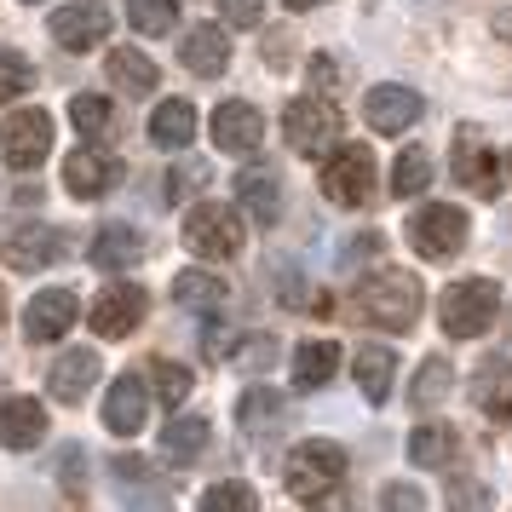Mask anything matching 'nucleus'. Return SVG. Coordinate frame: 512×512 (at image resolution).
Wrapping results in <instances>:
<instances>
[{
    "label": "nucleus",
    "instance_id": "6e6552de",
    "mask_svg": "<svg viewBox=\"0 0 512 512\" xmlns=\"http://www.w3.org/2000/svg\"><path fill=\"white\" fill-rule=\"evenodd\" d=\"M466 236H472V225H466V213L449 208V202H432V208H420L415 219H409V242H415L420 259H455L466 248Z\"/></svg>",
    "mask_w": 512,
    "mask_h": 512
},
{
    "label": "nucleus",
    "instance_id": "39448f33",
    "mask_svg": "<svg viewBox=\"0 0 512 512\" xmlns=\"http://www.w3.org/2000/svg\"><path fill=\"white\" fill-rule=\"evenodd\" d=\"M185 248L196 259H236L242 254V219L225 202H196L185 213Z\"/></svg>",
    "mask_w": 512,
    "mask_h": 512
},
{
    "label": "nucleus",
    "instance_id": "6ab92c4d",
    "mask_svg": "<svg viewBox=\"0 0 512 512\" xmlns=\"http://www.w3.org/2000/svg\"><path fill=\"white\" fill-rule=\"evenodd\" d=\"M472 403L489 420H512V357H484L472 374Z\"/></svg>",
    "mask_w": 512,
    "mask_h": 512
},
{
    "label": "nucleus",
    "instance_id": "f8f14e48",
    "mask_svg": "<svg viewBox=\"0 0 512 512\" xmlns=\"http://www.w3.org/2000/svg\"><path fill=\"white\" fill-rule=\"evenodd\" d=\"M110 6H98V0H70V6H58L52 12V41L70 52H87V47H104L110 41Z\"/></svg>",
    "mask_w": 512,
    "mask_h": 512
},
{
    "label": "nucleus",
    "instance_id": "f03ea898",
    "mask_svg": "<svg viewBox=\"0 0 512 512\" xmlns=\"http://www.w3.org/2000/svg\"><path fill=\"white\" fill-rule=\"evenodd\" d=\"M340 478H346V449L328 438H305L294 443V455H288V466H282V484H288V495L294 501H340L334 489H340Z\"/></svg>",
    "mask_w": 512,
    "mask_h": 512
},
{
    "label": "nucleus",
    "instance_id": "e433bc0d",
    "mask_svg": "<svg viewBox=\"0 0 512 512\" xmlns=\"http://www.w3.org/2000/svg\"><path fill=\"white\" fill-rule=\"evenodd\" d=\"M449 380H455V374H449V363H443V357H426V363H420V374H415V386H409V397H415L420 409H432V403H443V397H449Z\"/></svg>",
    "mask_w": 512,
    "mask_h": 512
},
{
    "label": "nucleus",
    "instance_id": "9b49d317",
    "mask_svg": "<svg viewBox=\"0 0 512 512\" xmlns=\"http://www.w3.org/2000/svg\"><path fill=\"white\" fill-rule=\"evenodd\" d=\"M0 259L12 271H47L58 259H70V231H58V225H24V231H12L0 242Z\"/></svg>",
    "mask_w": 512,
    "mask_h": 512
},
{
    "label": "nucleus",
    "instance_id": "49530a36",
    "mask_svg": "<svg viewBox=\"0 0 512 512\" xmlns=\"http://www.w3.org/2000/svg\"><path fill=\"white\" fill-rule=\"evenodd\" d=\"M484 501H489V495H484V489H472V484L449 489V507H484Z\"/></svg>",
    "mask_w": 512,
    "mask_h": 512
},
{
    "label": "nucleus",
    "instance_id": "9d476101",
    "mask_svg": "<svg viewBox=\"0 0 512 512\" xmlns=\"http://www.w3.org/2000/svg\"><path fill=\"white\" fill-rule=\"evenodd\" d=\"M455 185L472 196H501V156L484 144L478 127H455Z\"/></svg>",
    "mask_w": 512,
    "mask_h": 512
},
{
    "label": "nucleus",
    "instance_id": "aec40b11",
    "mask_svg": "<svg viewBox=\"0 0 512 512\" xmlns=\"http://www.w3.org/2000/svg\"><path fill=\"white\" fill-rule=\"evenodd\" d=\"M98 369H104V363H98V351H64V357H58V363H52V397H58V403H81V397L93 392V380H98Z\"/></svg>",
    "mask_w": 512,
    "mask_h": 512
},
{
    "label": "nucleus",
    "instance_id": "dca6fc26",
    "mask_svg": "<svg viewBox=\"0 0 512 512\" xmlns=\"http://www.w3.org/2000/svg\"><path fill=\"white\" fill-rule=\"evenodd\" d=\"M420 93H409V87H374L369 98H363V116H369L374 133H386V139H397V133H409L420 121Z\"/></svg>",
    "mask_w": 512,
    "mask_h": 512
},
{
    "label": "nucleus",
    "instance_id": "cd10ccee",
    "mask_svg": "<svg viewBox=\"0 0 512 512\" xmlns=\"http://www.w3.org/2000/svg\"><path fill=\"white\" fill-rule=\"evenodd\" d=\"M208 438H213V426L202 415H179V409H173V420L162 426V455L167 461H196V455L208 449Z\"/></svg>",
    "mask_w": 512,
    "mask_h": 512
},
{
    "label": "nucleus",
    "instance_id": "a19ab883",
    "mask_svg": "<svg viewBox=\"0 0 512 512\" xmlns=\"http://www.w3.org/2000/svg\"><path fill=\"white\" fill-rule=\"evenodd\" d=\"M219 12H225V24H231V29H259L265 0H219Z\"/></svg>",
    "mask_w": 512,
    "mask_h": 512
},
{
    "label": "nucleus",
    "instance_id": "603ef678",
    "mask_svg": "<svg viewBox=\"0 0 512 512\" xmlns=\"http://www.w3.org/2000/svg\"><path fill=\"white\" fill-rule=\"evenodd\" d=\"M507 162H512V156H507Z\"/></svg>",
    "mask_w": 512,
    "mask_h": 512
},
{
    "label": "nucleus",
    "instance_id": "423d86ee",
    "mask_svg": "<svg viewBox=\"0 0 512 512\" xmlns=\"http://www.w3.org/2000/svg\"><path fill=\"white\" fill-rule=\"evenodd\" d=\"M323 196L340 208H363L374 202V156L363 144H334L323 156Z\"/></svg>",
    "mask_w": 512,
    "mask_h": 512
},
{
    "label": "nucleus",
    "instance_id": "393cba45",
    "mask_svg": "<svg viewBox=\"0 0 512 512\" xmlns=\"http://www.w3.org/2000/svg\"><path fill=\"white\" fill-rule=\"evenodd\" d=\"M190 75H225L231 64V41H225V29H190L185 47H179Z\"/></svg>",
    "mask_w": 512,
    "mask_h": 512
},
{
    "label": "nucleus",
    "instance_id": "3c124183",
    "mask_svg": "<svg viewBox=\"0 0 512 512\" xmlns=\"http://www.w3.org/2000/svg\"><path fill=\"white\" fill-rule=\"evenodd\" d=\"M24 6H41V0H24Z\"/></svg>",
    "mask_w": 512,
    "mask_h": 512
},
{
    "label": "nucleus",
    "instance_id": "79ce46f5",
    "mask_svg": "<svg viewBox=\"0 0 512 512\" xmlns=\"http://www.w3.org/2000/svg\"><path fill=\"white\" fill-rule=\"evenodd\" d=\"M81 461H87V455H81V449H64V455H58V472H64V495H70V501H81V495H87V484H81Z\"/></svg>",
    "mask_w": 512,
    "mask_h": 512
},
{
    "label": "nucleus",
    "instance_id": "0eeeda50",
    "mask_svg": "<svg viewBox=\"0 0 512 512\" xmlns=\"http://www.w3.org/2000/svg\"><path fill=\"white\" fill-rule=\"evenodd\" d=\"M52 150V116L47 110H12L0 121V162L18 167V173H35Z\"/></svg>",
    "mask_w": 512,
    "mask_h": 512
},
{
    "label": "nucleus",
    "instance_id": "412c9836",
    "mask_svg": "<svg viewBox=\"0 0 512 512\" xmlns=\"http://www.w3.org/2000/svg\"><path fill=\"white\" fill-rule=\"evenodd\" d=\"M87 259H93L98 271H133L144 259V236L133 231V225H104V231L93 236Z\"/></svg>",
    "mask_w": 512,
    "mask_h": 512
},
{
    "label": "nucleus",
    "instance_id": "a18cd8bd",
    "mask_svg": "<svg viewBox=\"0 0 512 512\" xmlns=\"http://www.w3.org/2000/svg\"><path fill=\"white\" fill-rule=\"evenodd\" d=\"M202 179H208L202 167H173V173H167V190H173V202H179V190H196Z\"/></svg>",
    "mask_w": 512,
    "mask_h": 512
},
{
    "label": "nucleus",
    "instance_id": "b1692460",
    "mask_svg": "<svg viewBox=\"0 0 512 512\" xmlns=\"http://www.w3.org/2000/svg\"><path fill=\"white\" fill-rule=\"evenodd\" d=\"M150 139L162 144V150H190V139H196V104H190V98H167V104H156V116H150Z\"/></svg>",
    "mask_w": 512,
    "mask_h": 512
},
{
    "label": "nucleus",
    "instance_id": "4be33fe9",
    "mask_svg": "<svg viewBox=\"0 0 512 512\" xmlns=\"http://www.w3.org/2000/svg\"><path fill=\"white\" fill-rule=\"evenodd\" d=\"M173 305L196 311V317H219L225 311V282L213 277V271H179L173 277Z\"/></svg>",
    "mask_w": 512,
    "mask_h": 512
},
{
    "label": "nucleus",
    "instance_id": "bb28decb",
    "mask_svg": "<svg viewBox=\"0 0 512 512\" xmlns=\"http://www.w3.org/2000/svg\"><path fill=\"white\" fill-rule=\"evenodd\" d=\"M104 70H110V87L116 93H156V58H144V52L133 47H116L110 58H104Z\"/></svg>",
    "mask_w": 512,
    "mask_h": 512
},
{
    "label": "nucleus",
    "instance_id": "58836bf2",
    "mask_svg": "<svg viewBox=\"0 0 512 512\" xmlns=\"http://www.w3.org/2000/svg\"><path fill=\"white\" fill-rule=\"evenodd\" d=\"M202 507L208 512H219V507H242L248 512V507H259V495L248 484H213V489H202Z\"/></svg>",
    "mask_w": 512,
    "mask_h": 512
},
{
    "label": "nucleus",
    "instance_id": "ddd939ff",
    "mask_svg": "<svg viewBox=\"0 0 512 512\" xmlns=\"http://www.w3.org/2000/svg\"><path fill=\"white\" fill-rule=\"evenodd\" d=\"M75 317H81V300H75L70 288H41V294L24 305V334L35 346H47V340H64V334H70Z\"/></svg>",
    "mask_w": 512,
    "mask_h": 512
},
{
    "label": "nucleus",
    "instance_id": "7ed1b4c3",
    "mask_svg": "<svg viewBox=\"0 0 512 512\" xmlns=\"http://www.w3.org/2000/svg\"><path fill=\"white\" fill-rule=\"evenodd\" d=\"M495 311H501V288L489 277H466V282H455V288H443V305H438L443 328H449L455 340H478V334L495 323Z\"/></svg>",
    "mask_w": 512,
    "mask_h": 512
},
{
    "label": "nucleus",
    "instance_id": "09e8293b",
    "mask_svg": "<svg viewBox=\"0 0 512 512\" xmlns=\"http://www.w3.org/2000/svg\"><path fill=\"white\" fill-rule=\"evenodd\" d=\"M495 35H507V41H512V12H501V18H495Z\"/></svg>",
    "mask_w": 512,
    "mask_h": 512
},
{
    "label": "nucleus",
    "instance_id": "2eb2a0df",
    "mask_svg": "<svg viewBox=\"0 0 512 512\" xmlns=\"http://www.w3.org/2000/svg\"><path fill=\"white\" fill-rule=\"evenodd\" d=\"M259 139H265V116H259L248 98H231V104L213 110V144L225 156H254Z\"/></svg>",
    "mask_w": 512,
    "mask_h": 512
},
{
    "label": "nucleus",
    "instance_id": "de8ad7c7",
    "mask_svg": "<svg viewBox=\"0 0 512 512\" xmlns=\"http://www.w3.org/2000/svg\"><path fill=\"white\" fill-rule=\"evenodd\" d=\"M311 81H323V87H334V64H323V58H317V64H311Z\"/></svg>",
    "mask_w": 512,
    "mask_h": 512
},
{
    "label": "nucleus",
    "instance_id": "c9c22d12",
    "mask_svg": "<svg viewBox=\"0 0 512 512\" xmlns=\"http://www.w3.org/2000/svg\"><path fill=\"white\" fill-rule=\"evenodd\" d=\"M127 18L139 35H167L179 24V0H127Z\"/></svg>",
    "mask_w": 512,
    "mask_h": 512
},
{
    "label": "nucleus",
    "instance_id": "37998d69",
    "mask_svg": "<svg viewBox=\"0 0 512 512\" xmlns=\"http://www.w3.org/2000/svg\"><path fill=\"white\" fill-rule=\"evenodd\" d=\"M380 507H392V512H420V507H426V495H420L415 484H386Z\"/></svg>",
    "mask_w": 512,
    "mask_h": 512
},
{
    "label": "nucleus",
    "instance_id": "c85d7f7f",
    "mask_svg": "<svg viewBox=\"0 0 512 512\" xmlns=\"http://www.w3.org/2000/svg\"><path fill=\"white\" fill-rule=\"evenodd\" d=\"M334 369H340V346H334V340H305V346L294 351V386H300V392L328 386Z\"/></svg>",
    "mask_w": 512,
    "mask_h": 512
},
{
    "label": "nucleus",
    "instance_id": "a211bd4d",
    "mask_svg": "<svg viewBox=\"0 0 512 512\" xmlns=\"http://www.w3.org/2000/svg\"><path fill=\"white\" fill-rule=\"evenodd\" d=\"M47 438V409L41 397H6L0 403V443L6 449H35Z\"/></svg>",
    "mask_w": 512,
    "mask_h": 512
},
{
    "label": "nucleus",
    "instance_id": "f257e3e1",
    "mask_svg": "<svg viewBox=\"0 0 512 512\" xmlns=\"http://www.w3.org/2000/svg\"><path fill=\"white\" fill-rule=\"evenodd\" d=\"M420 311H426V288L409 271H374V277L357 282V317L369 328L403 334V328L420 323Z\"/></svg>",
    "mask_w": 512,
    "mask_h": 512
},
{
    "label": "nucleus",
    "instance_id": "f704fd0d",
    "mask_svg": "<svg viewBox=\"0 0 512 512\" xmlns=\"http://www.w3.org/2000/svg\"><path fill=\"white\" fill-rule=\"evenodd\" d=\"M282 415H288V403H282L277 392H265V386H254V392L242 397V409H236V420H242L248 432H277Z\"/></svg>",
    "mask_w": 512,
    "mask_h": 512
},
{
    "label": "nucleus",
    "instance_id": "a878e982",
    "mask_svg": "<svg viewBox=\"0 0 512 512\" xmlns=\"http://www.w3.org/2000/svg\"><path fill=\"white\" fill-rule=\"evenodd\" d=\"M351 369H357V386H363V397H369V403H386V397H392L397 357H392L386 346H357Z\"/></svg>",
    "mask_w": 512,
    "mask_h": 512
},
{
    "label": "nucleus",
    "instance_id": "c03bdc74",
    "mask_svg": "<svg viewBox=\"0 0 512 512\" xmlns=\"http://www.w3.org/2000/svg\"><path fill=\"white\" fill-rule=\"evenodd\" d=\"M231 351H236V340L225 328H208V334H202V357H208V363H225Z\"/></svg>",
    "mask_w": 512,
    "mask_h": 512
},
{
    "label": "nucleus",
    "instance_id": "8fccbe9b",
    "mask_svg": "<svg viewBox=\"0 0 512 512\" xmlns=\"http://www.w3.org/2000/svg\"><path fill=\"white\" fill-rule=\"evenodd\" d=\"M288 12H311V6H323V0H282Z\"/></svg>",
    "mask_w": 512,
    "mask_h": 512
},
{
    "label": "nucleus",
    "instance_id": "5701e85b",
    "mask_svg": "<svg viewBox=\"0 0 512 512\" xmlns=\"http://www.w3.org/2000/svg\"><path fill=\"white\" fill-rule=\"evenodd\" d=\"M236 196H242V208L254 213L259 225H271L282 213V185H277L271 167H242V173H236Z\"/></svg>",
    "mask_w": 512,
    "mask_h": 512
},
{
    "label": "nucleus",
    "instance_id": "72a5a7b5",
    "mask_svg": "<svg viewBox=\"0 0 512 512\" xmlns=\"http://www.w3.org/2000/svg\"><path fill=\"white\" fill-rule=\"evenodd\" d=\"M426 185H432V156L426 150H397L392 196H426Z\"/></svg>",
    "mask_w": 512,
    "mask_h": 512
},
{
    "label": "nucleus",
    "instance_id": "473e14b6",
    "mask_svg": "<svg viewBox=\"0 0 512 512\" xmlns=\"http://www.w3.org/2000/svg\"><path fill=\"white\" fill-rule=\"evenodd\" d=\"M190 386H196V374H190L185 363H173V357H156V363H150V392L162 397L167 409H179L190 397Z\"/></svg>",
    "mask_w": 512,
    "mask_h": 512
},
{
    "label": "nucleus",
    "instance_id": "c756f323",
    "mask_svg": "<svg viewBox=\"0 0 512 512\" xmlns=\"http://www.w3.org/2000/svg\"><path fill=\"white\" fill-rule=\"evenodd\" d=\"M455 449H461L455 426H415V432H409V461H415L420 472L449 466V461H455Z\"/></svg>",
    "mask_w": 512,
    "mask_h": 512
},
{
    "label": "nucleus",
    "instance_id": "f3484780",
    "mask_svg": "<svg viewBox=\"0 0 512 512\" xmlns=\"http://www.w3.org/2000/svg\"><path fill=\"white\" fill-rule=\"evenodd\" d=\"M121 179V162H110L104 150H70V162H64V185L81 196V202H98V196H110Z\"/></svg>",
    "mask_w": 512,
    "mask_h": 512
},
{
    "label": "nucleus",
    "instance_id": "1a4fd4ad",
    "mask_svg": "<svg viewBox=\"0 0 512 512\" xmlns=\"http://www.w3.org/2000/svg\"><path fill=\"white\" fill-rule=\"evenodd\" d=\"M144 311H150V300H144L139 282H116V288H104V294L87 305V328L104 334V340H127V334L144 323Z\"/></svg>",
    "mask_w": 512,
    "mask_h": 512
},
{
    "label": "nucleus",
    "instance_id": "20e7f679",
    "mask_svg": "<svg viewBox=\"0 0 512 512\" xmlns=\"http://www.w3.org/2000/svg\"><path fill=\"white\" fill-rule=\"evenodd\" d=\"M282 139L294 156H328L334 144H340V110L328 104V98H294L288 110H282Z\"/></svg>",
    "mask_w": 512,
    "mask_h": 512
},
{
    "label": "nucleus",
    "instance_id": "ea45409f",
    "mask_svg": "<svg viewBox=\"0 0 512 512\" xmlns=\"http://www.w3.org/2000/svg\"><path fill=\"white\" fill-rule=\"evenodd\" d=\"M271 357H277V340H271V334H254L248 346H236V351H231V363H242L248 374H259L265 363H271Z\"/></svg>",
    "mask_w": 512,
    "mask_h": 512
},
{
    "label": "nucleus",
    "instance_id": "2f4dec72",
    "mask_svg": "<svg viewBox=\"0 0 512 512\" xmlns=\"http://www.w3.org/2000/svg\"><path fill=\"white\" fill-rule=\"evenodd\" d=\"M70 121L81 127V139H93V144H104V139H110V127H116L110 98H104V93H75L70 98Z\"/></svg>",
    "mask_w": 512,
    "mask_h": 512
},
{
    "label": "nucleus",
    "instance_id": "4468645a",
    "mask_svg": "<svg viewBox=\"0 0 512 512\" xmlns=\"http://www.w3.org/2000/svg\"><path fill=\"white\" fill-rule=\"evenodd\" d=\"M150 380L144 374H121L116 386H110V397H104V426L116 432V438H133V432H144V420H150Z\"/></svg>",
    "mask_w": 512,
    "mask_h": 512
},
{
    "label": "nucleus",
    "instance_id": "4c0bfd02",
    "mask_svg": "<svg viewBox=\"0 0 512 512\" xmlns=\"http://www.w3.org/2000/svg\"><path fill=\"white\" fill-rule=\"evenodd\" d=\"M35 87V64L18 58V52H0V104H12V98H24Z\"/></svg>",
    "mask_w": 512,
    "mask_h": 512
},
{
    "label": "nucleus",
    "instance_id": "7c9ffc66",
    "mask_svg": "<svg viewBox=\"0 0 512 512\" xmlns=\"http://www.w3.org/2000/svg\"><path fill=\"white\" fill-rule=\"evenodd\" d=\"M110 472H116L121 495H133V501H162V495H167V484H162V478H150L156 466H150V461H139V455H116V461H110Z\"/></svg>",
    "mask_w": 512,
    "mask_h": 512
}]
</instances>
